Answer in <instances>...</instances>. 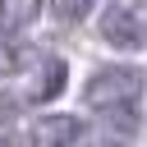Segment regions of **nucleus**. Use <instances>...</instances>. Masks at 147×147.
I'll return each mask as SVG.
<instances>
[{"label":"nucleus","mask_w":147,"mask_h":147,"mask_svg":"<svg viewBox=\"0 0 147 147\" xmlns=\"http://www.w3.org/2000/svg\"><path fill=\"white\" fill-rule=\"evenodd\" d=\"M138 92H142V74H138V69H124V64L101 69V74H92V83H87V101H92L96 110L133 106Z\"/></svg>","instance_id":"1"},{"label":"nucleus","mask_w":147,"mask_h":147,"mask_svg":"<svg viewBox=\"0 0 147 147\" xmlns=\"http://www.w3.org/2000/svg\"><path fill=\"white\" fill-rule=\"evenodd\" d=\"M101 37L110 46H147V0H124V5H110L106 18H101Z\"/></svg>","instance_id":"2"},{"label":"nucleus","mask_w":147,"mask_h":147,"mask_svg":"<svg viewBox=\"0 0 147 147\" xmlns=\"http://www.w3.org/2000/svg\"><path fill=\"white\" fill-rule=\"evenodd\" d=\"M83 133L78 115H41L23 129V138H14V147H69Z\"/></svg>","instance_id":"3"},{"label":"nucleus","mask_w":147,"mask_h":147,"mask_svg":"<svg viewBox=\"0 0 147 147\" xmlns=\"http://www.w3.org/2000/svg\"><path fill=\"white\" fill-rule=\"evenodd\" d=\"M64 78H69L64 60H55V55H41V60H37V83L28 87V96H23V101H51V96H60Z\"/></svg>","instance_id":"4"},{"label":"nucleus","mask_w":147,"mask_h":147,"mask_svg":"<svg viewBox=\"0 0 147 147\" xmlns=\"http://www.w3.org/2000/svg\"><path fill=\"white\" fill-rule=\"evenodd\" d=\"M41 0H0V32H14V28H28L37 18Z\"/></svg>","instance_id":"5"},{"label":"nucleus","mask_w":147,"mask_h":147,"mask_svg":"<svg viewBox=\"0 0 147 147\" xmlns=\"http://www.w3.org/2000/svg\"><path fill=\"white\" fill-rule=\"evenodd\" d=\"M92 5H96V0H51V9H55L60 23H78V18H87Z\"/></svg>","instance_id":"6"},{"label":"nucleus","mask_w":147,"mask_h":147,"mask_svg":"<svg viewBox=\"0 0 147 147\" xmlns=\"http://www.w3.org/2000/svg\"><path fill=\"white\" fill-rule=\"evenodd\" d=\"M14 106H18V101H14L9 92H0V119H5V115H14Z\"/></svg>","instance_id":"7"},{"label":"nucleus","mask_w":147,"mask_h":147,"mask_svg":"<svg viewBox=\"0 0 147 147\" xmlns=\"http://www.w3.org/2000/svg\"><path fill=\"white\" fill-rule=\"evenodd\" d=\"M96 147H110V142H96Z\"/></svg>","instance_id":"8"}]
</instances>
